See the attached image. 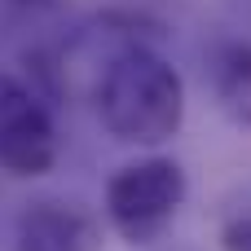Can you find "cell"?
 Wrapping results in <instances>:
<instances>
[{
    "instance_id": "cell-2",
    "label": "cell",
    "mask_w": 251,
    "mask_h": 251,
    "mask_svg": "<svg viewBox=\"0 0 251 251\" xmlns=\"http://www.w3.org/2000/svg\"><path fill=\"white\" fill-rule=\"evenodd\" d=\"M185 203V172L176 159L150 154L124 163L106 181V221L128 243H154Z\"/></svg>"
},
{
    "instance_id": "cell-1",
    "label": "cell",
    "mask_w": 251,
    "mask_h": 251,
    "mask_svg": "<svg viewBox=\"0 0 251 251\" xmlns=\"http://www.w3.org/2000/svg\"><path fill=\"white\" fill-rule=\"evenodd\" d=\"M93 101L106 132L128 146H163L185 124V79L146 44H124L106 62Z\"/></svg>"
},
{
    "instance_id": "cell-4",
    "label": "cell",
    "mask_w": 251,
    "mask_h": 251,
    "mask_svg": "<svg viewBox=\"0 0 251 251\" xmlns=\"http://www.w3.org/2000/svg\"><path fill=\"white\" fill-rule=\"evenodd\" d=\"M13 251H101V225L79 203L40 199L22 207L13 225Z\"/></svg>"
},
{
    "instance_id": "cell-5",
    "label": "cell",
    "mask_w": 251,
    "mask_h": 251,
    "mask_svg": "<svg viewBox=\"0 0 251 251\" xmlns=\"http://www.w3.org/2000/svg\"><path fill=\"white\" fill-rule=\"evenodd\" d=\"M207 75H212V93L221 101V110L251 128V44L247 40H225L212 49L207 57Z\"/></svg>"
},
{
    "instance_id": "cell-6",
    "label": "cell",
    "mask_w": 251,
    "mask_h": 251,
    "mask_svg": "<svg viewBox=\"0 0 251 251\" xmlns=\"http://www.w3.org/2000/svg\"><path fill=\"white\" fill-rule=\"evenodd\" d=\"M221 247L225 251H251V216H234L221 229Z\"/></svg>"
},
{
    "instance_id": "cell-3",
    "label": "cell",
    "mask_w": 251,
    "mask_h": 251,
    "mask_svg": "<svg viewBox=\"0 0 251 251\" xmlns=\"http://www.w3.org/2000/svg\"><path fill=\"white\" fill-rule=\"evenodd\" d=\"M57 163V128L44 97L0 71V168L9 176H44Z\"/></svg>"
},
{
    "instance_id": "cell-7",
    "label": "cell",
    "mask_w": 251,
    "mask_h": 251,
    "mask_svg": "<svg viewBox=\"0 0 251 251\" xmlns=\"http://www.w3.org/2000/svg\"><path fill=\"white\" fill-rule=\"evenodd\" d=\"M4 4H13V9H53L57 0H4Z\"/></svg>"
}]
</instances>
